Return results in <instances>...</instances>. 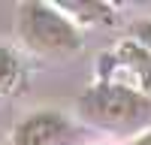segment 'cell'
Returning <instances> with one entry per match:
<instances>
[{"label": "cell", "instance_id": "1", "mask_svg": "<svg viewBox=\"0 0 151 145\" xmlns=\"http://www.w3.org/2000/svg\"><path fill=\"white\" fill-rule=\"evenodd\" d=\"M15 33L27 52L60 60L82 52V27L76 24L58 3L45 0H24L15 6Z\"/></svg>", "mask_w": 151, "mask_h": 145}, {"label": "cell", "instance_id": "3", "mask_svg": "<svg viewBox=\"0 0 151 145\" xmlns=\"http://www.w3.org/2000/svg\"><path fill=\"white\" fill-rule=\"evenodd\" d=\"M94 72H97L94 82L121 85V88L151 94V55L133 39H121L112 48L100 52Z\"/></svg>", "mask_w": 151, "mask_h": 145}, {"label": "cell", "instance_id": "5", "mask_svg": "<svg viewBox=\"0 0 151 145\" xmlns=\"http://www.w3.org/2000/svg\"><path fill=\"white\" fill-rule=\"evenodd\" d=\"M27 91V70H24V60L12 45L0 42V103L12 100V97H21Z\"/></svg>", "mask_w": 151, "mask_h": 145}, {"label": "cell", "instance_id": "9", "mask_svg": "<svg viewBox=\"0 0 151 145\" xmlns=\"http://www.w3.org/2000/svg\"><path fill=\"white\" fill-rule=\"evenodd\" d=\"M94 145H112V142H94Z\"/></svg>", "mask_w": 151, "mask_h": 145}, {"label": "cell", "instance_id": "8", "mask_svg": "<svg viewBox=\"0 0 151 145\" xmlns=\"http://www.w3.org/2000/svg\"><path fill=\"white\" fill-rule=\"evenodd\" d=\"M130 145H151V127H148V130H142V133H136Z\"/></svg>", "mask_w": 151, "mask_h": 145}, {"label": "cell", "instance_id": "6", "mask_svg": "<svg viewBox=\"0 0 151 145\" xmlns=\"http://www.w3.org/2000/svg\"><path fill=\"white\" fill-rule=\"evenodd\" d=\"M58 6L79 27L82 24H115V3H106V0H60Z\"/></svg>", "mask_w": 151, "mask_h": 145}, {"label": "cell", "instance_id": "4", "mask_svg": "<svg viewBox=\"0 0 151 145\" xmlns=\"http://www.w3.org/2000/svg\"><path fill=\"white\" fill-rule=\"evenodd\" d=\"M73 136L76 124L60 109H33L12 127V145H70Z\"/></svg>", "mask_w": 151, "mask_h": 145}, {"label": "cell", "instance_id": "2", "mask_svg": "<svg viewBox=\"0 0 151 145\" xmlns=\"http://www.w3.org/2000/svg\"><path fill=\"white\" fill-rule=\"evenodd\" d=\"M76 112L85 124L109 133H133L151 118V94L121 85L91 82L76 100Z\"/></svg>", "mask_w": 151, "mask_h": 145}, {"label": "cell", "instance_id": "7", "mask_svg": "<svg viewBox=\"0 0 151 145\" xmlns=\"http://www.w3.org/2000/svg\"><path fill=\"white\" fill-rule=\"evenodd\" d=\"M127 39H133V42H139L145 52L151 55V15H145V18H136L133 24H130V33H127Z\"/></svg>", "mask_w": 151, "mask_h": 145}]
</instances>
